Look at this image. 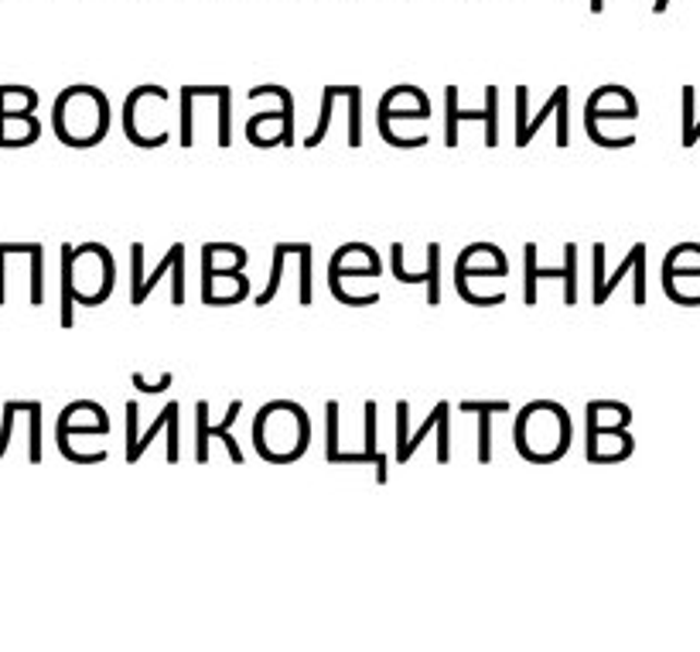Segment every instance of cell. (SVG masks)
<instances>
[{
	"label": "cell",
	"mask_w": 700,
	"mask_h": 652,
	"mask_svg": "<svg viewBox=\"0 0 700 652\" xmlns=\"http://www.w3.org/2000/svg\"><path fill=\"white\" fill-rule=\"evenodd\" d=\"M288 246L291 243H277L274 246V259H270V277H267V287L261 291V298H256L253 304L256 307H267L274 298H277V291H280V277H283V264H288Z\"/></svg>",
	"instance_id": "ffe728a7"
},
{
	"label": "cell",
	"mask_w": 700,
	"mask_h": 652,
	"mask_svg": "<svg viewBox=\"0 0 700 652\" xmlns=\"http://www.w3.org/2000/svg\"><path fill=\"white\" fill-rule=\"evenodd\" d=\"M512 403L506 400H461L458 413H479V464L492 461V416L496 413H509Z\"/></svg>",
	"instance_id": "4fadbf2b"
},
{
	"label": "cell",
	"mask_w": 700,
	"mask_h": 652,
	"mask_svg": "<svg viewBox=\"0 0 700 652\" xmlns=\"http://www.w3.org/2000/svg\"><path fill=\"white\" fill-rule=\"evenodd\" d=\"M298 264H301V287H298V304H311V243H298Z\"/></svg>",
	"instance_id": "484cf974"
},
{
	"label": "cell",
	"mask_w": 700,
	"mask_h": 652,
	"mask_svg": "<svg viewBox=\"0 0 700 652\" xmlns=\"http://www.w3.org/2000/svg\"><path fill=\"white\" fill-rule=\"evenodd\" d=\"M311 445V421L307 410L294 400L264 403L253 421V448L270 464H291L304 458Z\"/></svg>",
	"instance_id": "6da1fadb"
},
{
	"label": "cell",
	"mask_w": 700,
	"mask_h": 652,
	"mask_svg": "<svg viewBox=\"0 0 700 652\" xmlns=\"http://www.w3.org/2000/svg\"><path fill=\"white\" fill-rule=\"evenodd\" d=\"M509 274V259L496 243H472L455 259V277H488L499 280Z\"/></svg>",
	"instance_id": "9c48e42d"
},
{
	"label": "cell",
	"mask_w": 700,
	"mask_h": 652,
	"mask_svg": "<svg viewBox=\"0 0 700 652\" xmlns=\"http://www.w3.org/2000/svg\"><path fill=\"white\" fill-rule=\"evenodd\" d=\"M331 110H335V86H325L322 89V117H318V126H315V134L304 141V147H318L325 141L328 126H331Z\"/></svg>",
	"instance_id": "603a6c76"
},
{
	"label": "cell",
	"mask_w": 700,
	"mask_h": 652,
	"mask_svg": "<svg viewBox=\"0 0 700 652\" xmlns=\"http://www.w3.org/2000/svg\"><path fill=\"white\" fill-rule=\"evenodd\" d=\"M591 11H594V14H602V11H605V0H591Z\"/></svg>",
	"instance_id": "f546056e"
},
{
	"label": "cell",
	"mask_w": 700,
	"mask_h": 652,
	"mask_svg": "<svg viewBox=\"0 0 700 652\" xmlns=\"http://www.w3.org/2000/svg\"><path fill=\"white\" fill-rule=\"evenodd\" d=\"M666 8H669V0H656V4H653V11H656V14H663Z\"/></svg>",
	"instance_id": "4dcf8cb0"
},
{
	"label": "cell",
	"mask_w": 700,
	"mask_h": 652,
	"mask_svg": "<svg viewBox=\"0 0 700 652\" xmlns=\"http://www.w3.org/2000/svg\"><path fill=\"white\" fill-rule=\"evenodd\" d=\"M639 117V107H621V110H605L599 99L588 96V107H584V134L591 144L599 147H632L636 137H605L599 130V120H636Z\"/></svg>",
	"instance_id": "8fae6325"
},
{
	"label": "cell",
	"mask_w": 700,
	"mask_h": 652,
	"mask_svg": "<svg viewBox=\"0 0 700 652\" xmlns=\"http://www.w3.org/2000/svg\"><path fill=\"white\" fill-rule=\"evenodd\" d=\"M250 253L237 243H205L202 246V304H209L222 280H250L243 270Z\"/></svg>",
	"instance_id": "5b68a950"
},
{
	"label": "cell",
	"mask_w": 700,
	"mask_h": 652,
	"mask_svg": "<svg viewBox=\"0 0 700 652\" xmlns=\"http://www.w3.org/2000/svg\"><path fill=\"white\" fill-rule=\"evenodd\" d=\"M117 287V259L102 243H86L72 250V291L75 304L99 307Z\"/></svg>",
	"instance_id": "277c9868"
},
{
	"label": "cell",
	"mask_w": 700,
	"mask_h": 652,
	"mask_svg": "<svg viewBox=\"0 0 700 652\" xmlns=\"http://www.w3.org/2000/svg\"><path fill=\"white\" fill-rule=\"evenodd\" d=\"M216 99H219V137L216 141H219V147H229L232 144V107H229L232 89L219 83V96Z\"/></svg>",
	"instance_id": "cb8c5ba5"
},
{
	"label": "cell",
	"mask_w": 700,
	"mask_h": 652,
	"mask_svg": "<svg viewBox=\"0 0 700 652\" xmlns=\"http://www.w3.org/2000/svg\"><path fill=\"white\" fill-rule=\"evenodd\" d=\"M451 421V403L448 400H440V403H434V410H431V416L421 424V431L413 434V437H407V445H403V451H397V461L400 464H407L410 458H413V451H418L424 440L431 437V431H437L440 424H448Z\"/></svg>",
	"instance_id": "2e32d148"
},
{
	"label": "cell",
	"mask_w": 700,
	"mask_h": 652,
	"mask_svg": "<svg viewBox=\"0 0 700 652\" xmlns=\"http://www.w3.org/2000/svg\"><path fill=\"white\" fill-rule=\"evenodd\" d=\"M383 264L373 246L366 243H346L335 250L331 264H328V277H339V280H359V277H379Z\"/></svg>",
	"instance_id": "30bf717a"
},
{
	"label": "cell",
	"mask_w": 700,
	"mask_h": 652,
	"mask_svg": "<svg viewBox=\"0 0 700 652\" xmlns=\"http://www.w3.org/2000/svg\"><path fill=\"white\" fill-rule=\"evenodd\" d=\"M516 451L533 464L560 461L570 448V416L557 400H533L516 416Z\"/></svg>",
	"instance_id": "3957f363"
},
{
	"label": "cell",
	"mask_w": 700,
	"mask_h": 652,
	"mask_svg": "<svg viewBox=\"0 0 700 652\" xmlns=\"http://www.w3.org/2000/svg\"><path fill=\"white\" fill-rule=\"evenodd\" d=\"M642 250H645V243H636V246L629 250V256H626V259H621V264H618V270H615L612 277H602V283H599V287H591V304H594V307H602V304H605V301L612 298V291H615V287L621 283V277H626V274H629V270L636 267V256H639Z\"/></svg>",
	"instance_id": "ac0fdd59"
},
{
	"label": "cell",
	"mask_w": 700,
	"mask_h": 652,
	"mask_svg": "<svg viewBox=\"0 0 700 652\" xmlns=\"http://www.w3.org/2000/svg\"><path fill=\"white\" fill-rule=\"evenodd\" d=\"M560 102H570V89H567V86H557V89L551 93V99H547V102H543V107H540V113H536L533 120H527V123H523L520 130H516V147H527V144L533 141V134H536V130L543 126V120H547V117H551V113H554L557 107H560Z\"/></svg>",
	"instance_id": "e0dca14e"
},
{
	"label": "cell",
	"mask_w": 700,
	"mask_h": 652,
	"mask_svg": "<svg viewBox=\"0 0 700 652\" xmlns=\"http://www.w3.org/2000/svg\"><path fill=\"white\" fill-rule=\"evenodd\" d=\"M178 413H181V407H178V403H168V407L158 413V421H154V424L147 427V434H144V437L126 440V464H137V461L147 455V448L154 445V437H158L161 431H171V427H178Z\"/></svg>",
	"instance_id": "5bb4252c"
},
{
	"label": "cell",
	"mask_w": 700,
	"mask_h": 652,
	"mask_svg": "<svg viewBox=\"0 0 700 652\" xmlns=\"http://www.w3.org/2000/svg\"><path fill=\"white\" fill-rule=\"evenodd\" d=\"M328 291L335 294V301L346 304V307H370V304H376V301H379V294H376V291H373V294H349V291H346V283H339V280H328Z\"/></svg>",
	"instance_id": "4316f807"
},
{
	"label": "cell",
	"mask_w": 700,
	"mask_h": 652,
	"mask_svg": "<svg viewBox=\"0 0 700 652\" xmlns=\"http://www.w3.org/2000/svg\"><path fill=\"white\" fill-rule=\"evenodd\" d=\"M523 259H527V287H523V304L533 307L536 304V283L547 280V277H560L564 280V304L575 307L578 304V246L567 243L564 246V267H540L536 264V243H527L523 250Z\"/></svg>",
	"instance_id": "8992f818"
},
{
	"label": "cell",
	"mask_w": 700,
	"mask_h": 652,
	"mask_svg": "<svg viewBox=\"0 0 700 652\" xmlns=\"http://www.w3.org/2000/svg\"><path fill=\"white\" fill-rule=\"evenodd\" d=\"M362 144V89L349 86V147Z\"/></svg>",
	"instance_id": "d4e9b609"
},
{
	"label": "cell",
	"mask_w": 700,
	"mask_h": 652,
	"mask_svg": "<svg viewBox=\"0 0 700 652\" xmlns=\"http://www.w3.org/2000/svg\"><path fill=\"white\" fill-rule=\"evenodd\" d=\"M636 274V291H632V304L636 307H642L645 304V253H639V259H636V267H632Z\"/></svg>",
	"instance_id": "f1b7e54d"
},
{
	"label": "cell",
	"mask_w": 700,
	"mask_h": 652,
	"mask_svg": "<svg viewBox=\"0 0 700 652\" xmlns=\"http://www.w3.org/2000/svg\"><path fill=\"white\" fill-rule=\"evenodd\" d=\"M181 259H185V243H171L168 256L161 259L158 267H154V274H144V277H141V283H137V287H131V304H134V307H141V304L150 298L154 287H158V280H161L174 264H181Z\"/></svg>",
	"instance_id": "9a60e30c"
},
{
	"label": "cell",
	"mask_w": 700,
	"mask_h": 652,
	"mask_svg": "<svg viewBox=\"0 0 700 652\" xmlns=\"http://www.w3.org/2000/svg\"><path fill=\"white\" fill-rule=\"evenodd\" d=\"M72 250L62 246V328H75V291H72Z\"/></svg>",
	"instance_id": "44dd1931"
},
{
	"label": "cell",
	"mask_w": 700,
	"mask_h": 652,
	"mask_svg": "<svg viewBox=\"0 0 700 652\" xmlns=\"http://www.w3.org/2000/svg\"><path fill=\"white\" fill-rule=\"evenodd\" d=\"M240 410H243V400H232L229 410H226V421L222 424H209V403H205V400L195 403V461H202V464L209 461V440L219 437L226 445V451H229V458L237 464H243L240 440L232 437V424L240 421Z\"/></svg>",
	"instance_id": "52a82bcc"
},
{
	"label": "cell",
	"mask_w": 700,
	"mask_h": 652,
	"mask_svg": "<svg viewBox=\"0 0 700 652\" xmlns=\"http://www.w3.org/2000/svg\"><path fill=\"white\" fill-rule=\"evenodd\" d=\"M362 410H366V451L362 455H366V464L376 468V482L383 485L386 482V455L376 448V400H366Z\"/></svg>",
	"instance_id": "d6986e66"
},
{
	"label": "cell",
	"mask_w": 700,
	"mask_h": 652,
	"mask_svg": "<svg viewBox=\"0 0 700 652\" xmlns=\"http://www.w3.org/2000/svg\"><path fill=\"white\" fill-rule=\"evenodd\" d=\"M445 102H448V120H445V144L458 147V123H469V120H485V147H496L499 144V89L488 86L485 89V110H458V89L448 86L445 89Z\"/></svg>",
	"instance_id": "ba28073f"
},
{
	"label": "cell",
	"mask_w": 700,
	"mask_h": 652,
	"mask_svg": "<svg viewBox=\"0 0 700 652\" xmlns=\"http://www.w3.org/2000/svg\"><path fill=\"white\" fill-rule=\"evenodd\" d=\"M56 137L65 147H96L110 134V99L102 89L80 83L69 86L56 99V113H51Z\"/></svg>",
	"instance_id": "7a4b0ae2"
},
{
	"label": "cell",
	"mask_w": 700,
	"mask_h": 652,
	"mask_svg": "<svg viewBox=\"0 0 700 652\" xmlns=\"http://www.w3.org/2000/svg\"><path fill=\"white\" fill-rule=\"evenodd\" d=\"M131 383H134V386L141 389V394H165V389H168V386L174 383V376H171V373H165V376H161L158 383H147V379H144L141 373H131Z\"/></svg>",
	"instance_id": "83f0119b"
},
{
	"label": "cell",
	"mask_w": 700,
	"mask_h": 652,
	"mask_svg": "<svg viewBox=\"0 0 700 652\" xmlns=\"http://www.w3.org/2000/svg\"><path fill=\"white\" fill-rule=\"evenodd\" d=\"M325 424H328L325 461H328V464H342V451H339V403H335V400L325 403Z\"/></svg>",
	"instance_id": "7402d4cb"
},
{
	"label": "cell",
	"mask_w": 700,
	"mask_h": 652,
	"mask_svg": "<svg viewBox=\"0 0 700 652\" xmlns=\"http://www.w3.org/2000/svg\"><path fill=\"white\" fill-rule=\"evenodd\" d=\"M394 277L400 283H427V304H440V246H427V270L424 274H407L403 270V243H394Z\"/></svg>",
	"instance_id": "7c38bea8"
}]
</instances>
